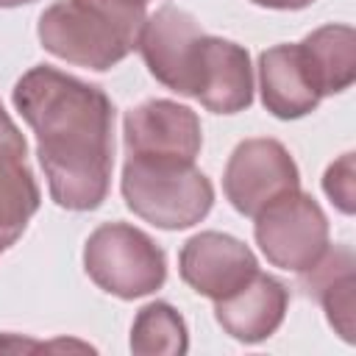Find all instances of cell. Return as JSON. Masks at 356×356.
Returning a JSON list of instances; mask_svg holds the SVG:
<instances>
[{
    "instance_id": "obj_18",
    "label": "cell",
    "mask_w": 356,
    "mask_h": 356,
    "mask_svg": "<svg viewBox=\"0 0 356 356\" xmlns=\"http://www.w3.org/2000/svg\"><path fill=\"white\" fill-rule=\"evenodd\" d=\"M25 153H28L25 136L0 103V159H25Z\"/></svg>"
},
{
    "instance_id": "obj_20",
    "label": "cell",
    "mask_w": 356,
    "mask_h": 356,
    "mask_svg": "<svg viewBox=\"0 0 356 356\" xmlns=\"http://www.w3.org/2000/svg\"><path fill=\"white\" fill-rule=\"evenodd\" d=\"M33 0H0V8H17V6H28Z\"/></svg>"
},
{
    "instance_id": "obj_16",
    "label": "cell",
    "mask_w": 356,
    "mask_h": 356,
    "mask_svg": "<svg viewBox=\"0 0 356 356\" xmlns=\"http://www.w3.org/2000/svg\"><path fill=\"white\" fill-rule=\"evenodd\" d=\"M131 350L136 356H181L189 350L186 323L164 300L142 306L131 325Z\"/></svg>"
},
{
    "instance_id": "obj_14",
    "label": "cell",
    "mask_w": 356,
    "mask_h": 356,
    "mask_svg": "<svg viewBox=\"0 0 356 356\" xmlns=\"http://www.w3.org/2000/svg\"><path fill=\"white\" fill-rule=\"evenodd\" d=\"M298 44L323 97L339 95L356 81V33L350 25H323Z\"/></svg>"
},
{
    "instance_id": "obj_7",
    "label": "cell",
    "mask_w": 356,
    "mask_h": 356,
    "mask_svg": "<svg viewBox=\"0 0 356 356\" xmlns=\"http://www.w3.org/2000/svg\"><path fill=\"white\" fill-rule=\"evenodd\" d=\"M200 39L203 28L197 25V19L189 11L167 3L145 19L136 47L159 83L192 97Z\"/></svg>"
},
{
    "instance_id": "obj_17",
    "label": "cell",
    "mask_w": 356,
    "mask_h": 356,
    "mask_svg": "<svg viewBox=\"0 0 356 356\" xmlns=\"http://www.w3.org/2000/svg\"><path fill=\"white\" fill-rule=\"evenodd\" d=\"M353 153H345L342 159H337L325 175H323V189L331 197V203H337V209L342 214H353L356 209V181H353Z\"/></svg>"
},
{
    "instance_id": "obj_6",
    "label": "cell",
    "mask_w": 356,
    "mask_h": 356,
    "mask_svg": "<svg viewBox=\"0 0 356 356\" xmlns=\"http://www.w3.org/2000/svg\"><path fill=\"white\" fill-rule=\"evenodd\" d=\"M222 189L242 217H256L281 195L300 189V172L278 139H245L225 164Z\"/></svg>"
},
{
    "instance_id": "obj_12",
    "label": "cell",
    "mask_w": 356,
    "mask_h": 356,
    "mask_svg": "<svg viewBox=\"0 0 356 356\" xmlns=\"http://www.w3.org/2000/svg\"><path fill=\"white\" fill-rule=\"evenodd\" d=\"M259 89L264 108L278 120H298L323 100L300 44H275L259 56Z\"/></svg>"
},
{
    "instance_id": "obj_13",
    "label": "cell",
    "mask_w": 356,
    "mask_h": 356,
    "mask_svg": "<svg viewBox=\"0 0 356 356\" xmlns=\"http://www.w3.org/2000/svg\"><path fill=\"white\" fill-rule=\"evenodd\" d=\"M300 275L309 298L320 300L328 323L345 342H353V253L348 245H328L325 253Z\"/></svg>"
},
{
    "instance_id": "obj_10",
    "label": "cell",
    "mask_w": 356,
    "mask_h": 356,
    "mask_svg": "<svg viewBox=\"0 0 356 356\" xmlns=\"http://www.w3.org/2000/svg\"><path fill=\"white\" fill-rule=\"evenodd\" d=\"M192 97L214 114H236L253 103V67L242 44L209 36L200 39Z\"/></svg>"
},
{
    "instance_id": "obj_8",
    "label": "cell",
    "mask_w": 356,
    "mask_h": 356,
    "mask_svg": "<svg viewBox=\"0 0 356 356\" xmlns=\"http://www.w3.org/2000/svg\"><path fill=\"white\" fill-rule=\"evenodd\" d=\"M122 139L125 156L195 161L203 145V131L189 106L153 97L125 111Z\"/></svg>"
},
{
    "instance_id": "obj_4",
    "label": "cell",
    "mask_w": 356,
    "mask_h": 356,
    "mask_svg": "<svg viewBox=\"0 0 356 356\" xmlns=\"http://www.w3.org/2000/svg\"><path fill=\"white\" fill-rule=\"evenodd\" d=\"M89 278L122 300L145 298L167 281V256L142 228L128 222L97 225L83 248Z\"/></svg>"
},
{
    "instance_id": "obj_3",
    "label": "cell",
    "mask_w": 356,
    "mask_h": 356,
    "mask_svg": "<svg viewBox=\"0 0 356 356\" xmlns=\"http://www.w3.org/2000/svg\"><path fill=\"white\" fill-rule=\"evenodd\" d=\"M120 189L136 217L164 231L200 222L214 203V186L206 172H200L195 161L181 159L128 156Z\"/></svg>"
},
{
    "instance_id": "obj_15",
    "label": "cell",
    "mask_w": 356,
    "mask_h": 356,
    "mask_svg": "<svg viewBox=\"0 0 356 356\" xmlns=\"http://www.w3.org/2000/svg\"><path fill=\"white\" fill-rule=\"evenodd\" d=\"M39 203L42 192L25 159H0V253L22 236Z\"/></svg>"
},
{
    "instance_id": "obj_2",
    "label": "cell",
    "mask_w": 356,
    "mask_h": 356,
    "mask_svg": "<svg viewBox=\"0 0 356 356\" xmlns=\"http://www.w3.org/2000/svg\"><path fill=\"white\" fill-rule=\"evenodd\" d=\"M145 19L136 0H58L39 17V42L56 58L103 72L136 50Z\"/></svg>"
},
{
    "instance_id": "obj_19",
    "label": "cell",
    "mask_w": 356,
    "mask_h": 356,
    "mask_svg": "<svg viewBox=\"0 0 356 356\" xmlns=\"http://www.w3.org/2000/svg\"><path fill=\"white\" fill-rule=\"evenodd\" d=\"M261 8H275V11H298V8H306L312 6L314 0H250Z\"/></svg>"
},
{
    "instance_id": "obj_1",
    "label": "cell",
    "mask_w": 356,
    "mask_h": 356,
    "mask_svg": "<svg viewBox=\"0 0 356 356\" xmlns=\"http://www.w3.org/2000/svg\"><path fill=\"white\" fill-rule=\"evenodd\" d=\"M11 100L36 134L50 197L70 211L97 209L111 189V97L95 83L39 64L14 83Z\"/></svg>"
},
{
    "instance_id": "obj_5",
    "label": "cell",
    "mask_w": 356,
    "mask_h": 356,
    "mask_svg": "<svg viewBox=\"0 0 356 356\" xmlns=\"http://www.w3.org/2000/svg\"><path fill=\"white\" fill-rule=\"evenodd\" d=\"M253 234L256 245L273 267L303 273L309 270L331 245L328 242V217L320 203L295 189L264 206L256 217Z\"/></svg>"
},
{
    "instance_id": "obj_11",
    "label": "cell",
    "mask_w": 356,
    "mask_h": 356,
    "mask_svg": "<svg viewBox=\"0 0 356 356\" xmlns=\"http://www.w3.org/2000/svg\"><path fill=\"white\" fill-rule=\"evenodd\" d=\"M289 289L275 275L256 270L239 289L214 300V317L225 334L245 345L264 342L286 317Z\"/></svg>"
},
{
    "instance_id": "obj_9",
    "label": "cell",
    "mask_w": 356,
    "mask_h": 356,
    "mask_svg": "<svg viewBox=\"0 0 356 356\" xmlns=\"http://www.w3.org/2000/svg\"><path fill=\"white\" fill-rule=\"evenodd\" d=\"M256 270L259 261L253 250L222 231H200L189 236L178 253V273L184 284L211 300L239 289Z\"/></svg>"
}]
</instances>
